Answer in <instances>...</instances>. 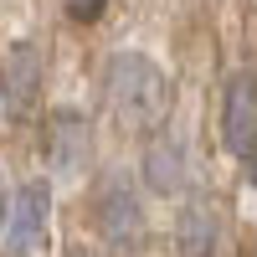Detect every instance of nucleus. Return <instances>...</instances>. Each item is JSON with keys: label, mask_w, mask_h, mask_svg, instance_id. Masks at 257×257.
<instances>
[{"label": "nucleus", "mask_w": 257, "mask_h": 257, "mask_svg": "<svg viewBox=\"0 0 257 257\" xmlns=\"http://www.w3.org/2000/svg\"><path fill=\"white\" fill-rule=\"evenodd\" d=\"M103 103L134 134L155 128L170 108V82L160 72V62L144 57V52H113L108 67H103Z\"/></svg>", "instance_id": "nucleus-1"}, {"label": "nucleus", "mask_w": 257, "mask_h": 257, "mask_svg": "<svg viewBox=\"0 0 257 257\" xmlns=\"http://www.w3.org/2000/svg\"><path fill=\"white\" fill-rule=\"evenodd\" d=\"M93 226L113 252L144 247V206H139V190L128 180V170H108L93 185Z\"/></svg>", "instance_id": "nucleus-2"}, {"label": "nucleus", "mask_w": 257, "mask_h": 257, "mask_svg": "<svg viewBox=\"0 0 257 257\" xmlns=\"http://www.w3.org/2000/svg\"><path fill=\"white\" fill-rule=\"evenodd\" d=\"M41 98V47L16 41L0 57V123H26Z\"/></svg>", "instance_id": "nucleus-3"}, {"label": "nucleus", "mask_w": 257, "mask_h": 257, "mask_svg": "<svg viewBox=\"0 0 257 257\" xmlns=\"http://www.w3.org/2000/svg\"><path fill=\"white\" fill-rule=\"evenodd\" d=\"M93 149H98V139H93V123L82 108H57L47 118V165L62 180L82 175L93 165Z\"/></svg>", "instance_id": "nucleus-4"}, {"label": "nucleus", "mask_w": 257, "mask_h": 257, "mask_svg": "<svg viewBox=\"0 0 257 257\" xmlns=\"http://www.w3.org/2000/svg\"><path fill=\"white\" fill-rule=\"evenodd\" d=\"M47 216H52V190L47 180H26L11 201V216H6V247L11 257H36L41 242H47Z\"/></svg>", "instance_id": "nucleus-5"}, {"label": "nucleus", "mask_w": 257, "mask_h": 257, "mask_svg": "<svg viewBox=\"0 0 257 257\" xmlns=\"http://www.w3.org/2000/svg\"><path fill=\"white\" fill-rule=\"evenodd\" d=\"M221 144L237 160H247L257 149V77L252 72H231L226 93H221Z\"/></svg>", "instance_id": "nucleus-6"}, {"label": "nucleus", "mask_w": 257, "mask_h": 257, "mask_svg": "<svg viewBox=\"0 0 257 257\" xmlns=\"http://www.w3.org/2000/svg\"><path fill=\"white\" fill-rule=\"evenodd\" d=\"M144 185L155 190V196H180L185 180H190V149L180 134H155L144 149Z\"/></svg>", "instance_id": "nucleus-7"}, {"label": "nucleus", "mask_w": 257, "mask_h": 257, "mask_svg": "<svg viewBox=\"0 0 257 257\" xmlns=\"http://www.w3.org/2000/svg\"><path fill=\"white\" fill-rule=\"evenodd\" d=\"M221 242V216L206 196H190L175 216V252L180 257H211Z\"/></svg>", "instance_id": "nucleus-8"}, {"label": "nucleus", "mask_w": 257, "mask_h": 257, "mask_svg": "<svg viewBox=\"0 0 257 257\" xmlns=\"http://www.w3.org/2000/svg\"><path fill=\"white\" fill-rule=\"evenodd\" d=\"M113 0H62V11H67V21H77V26H93V21L108 11Z\"/></svg>", "instance_id": "nucleus-9"}, {"label": "nucleus", "mask_w": 257, "mask_h": 257, "mask_svg": "<svg viewBox=\"0 0 257 257\" xmlns=\"http://www.w3.org/2000/svg\"><path fill=\"white\" fill-rule=\"evenodd\" d=\"M6 216H11V190H6V175H0V231H6Z\"/></svg>", "instance_id": "nucleus-10"}, {"label": "nucleus", "mask_w": 257, "mask_h": 257, "mask_svg": "<svg viewBox=\"0 0 257 257\" xmlns=\"http://www.w3.org/2000/svg\"><path fill=\"white\" fill-rule=\"evenodd\" d=\"M247 180H252V190H257V149L247 155Z\"/></svg>", "instance_id": "nucleus-11"}, {"label": "nucleus", "mask_w": 257, "mask_h": 257, "mask_svg": "<svg viewBox=\"0 0 257 257\" xmlns=\"http://www.w3.org/2000/svg\"><path fill=\"white\" fill-rule=\"evenodd\" d=\"M67 257H98L93 247H67Z\"/></svg>", "instance_id": "nucleus-12"}]
</instances>
